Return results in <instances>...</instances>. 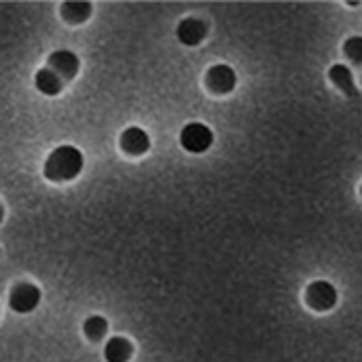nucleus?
Here are the masks:
<instances>
[{"label": "nucleus", "mask_w": 362, "mask_h": 362, "mask_svg": "<svg viewBox=\"0 0 362 362\" xmlns=\"http://www.w3.org/2000/svg\"><path fill=\"white\" fill-rule=\"evenodd\" d=\"M83 170V154L74 146H59L50 152L44 165V174L52 182H65L72 180Z\"/></svg>", "instance_id": "1"}, {"label": "nucleus", "mask_w": 362, "mask_h": 362, "mask_svg": "<svg viewBox=\"0 0 362 362\" xmlns=\"http://www.w3.org/2000/svg\"><path fill=\"white\" fill-rule=\"evenodd\" d=\"M213 144V133L211 128L200 124V122H191L182 128L180 133V146L191 152V154H202L211 148Z\"/></svg>", "instance_id": "2"}, {"label": "nucleus", "mask_w": 362, "mask_h": 362, "mask_svg": "<svg viewBox=\"0 0 362 362\" xmlns=\"http://www.w3.org/2000/svg\"><path fill=\"white\" fill-rule=\"evenodd\" d=\"M40 300H42V291L30 284V282H20L11 288V295H9V306L11 310L20 313V315H26L30 310H35L40 306Z\"/></svg>", "instance_id": "3"}, {"label": "nucleus", "mask_w": 362, "mask_h": 362, "mask_svg": "<svg viewBox=\"0 0 362 362\" xmlns=\"http://www.w3.org/2000/svg\"><path fill=\"white\" fill-rule=\"evenodd\" d=\"M306 304L313 308V310H319V313H325L334 308L337 304V288L330 284V282H313L308 288H306Z\"/></svg>", "instance_id": "4"}, {"label": "nucleus", "mask_w": 362, "mask_h": 362, "mask_svg": "<svg viewBox=\"0 0 362 362\" xmlns=\"http://www.w3.org/2000/svg\"><path fill=\"white\" fill-rule=\"evenodd\" d=\"M48 70H52L61 81H72L78 72V57L70 50H57L48 57Z\"/></svg>", "instance_id": "5"}, {"label": "nucleus", "mask_w": 362, "mask_h": 362, "mask_svg": "<svg viewBox=\"0 0 362 362\" xmlns=\"http://www.w3.org/2000/svg\"><path fill=\"white\" fill-rule=\"evenodd\" d=\"M235 85H237V74L230 65L219 63L206 72V87L213 93H228L235 89Z\"/></svg>", "instance_id": "6"}, {"label": "nucleus", "mask_w": 362, "mask_h": 362, "mask_svg": "<svg viewBox=\"0 0 362 362\" xmlns=\"http://www.w3.org/2000/svg\"><path fill=\"white\" fill-rule=\"evenodd\" d=\"M119 146L126 154L130 156H139V154H146L148 148H150V137L146 130L133 126V128H126L122 137H119Z\"/></svg>", "instance_id": "7"}, {"label": "nucleus", "mask_w": 362, "mask_h": 362, "mask_svg": "<svg viewBox=\"0 0 362 362\" xmlns=\"http://www.w3.org/2000/svg\"><path fill=\"white\" fill-rule=\"evenodd\" d=\"M176 35H178L180 44L197 46V44H202L206 37V24L197 18H185L176 28Z\"/></svg>", "instance_id": "8"}, {"label": "nucleus", "mask_w": 362, "mask_h": 362, "mask_svg": "<svg viewBox=\"0 0 362 362\" xmlns=\"http://www.w3.org/2000/svg\"><path fill=\"white\" fill-rule=\"evenodd\" d=\"M130 356H133V343L124 337H113L105 347L107 362H128Z\"/></svg>", "instance_id": "9"}, {"label": "nucleus", "mask_w": 362, "mask_h": 362, "mask_svg": "<svg viewBox=\"0 0 362 362\" xmlns=\"http://www.w3.org/2000/svg\"><path fill=\"white\" fill-rule=\"evenodd\" d=\"M35 87L46 93V95H57L61 89H63V81L48 68H42L37 74H35Z\"/></svg>", "instance_id": "10"}, {"label": "nucleus", "mask_w": 362, "mask_h": 362, "mask_svg": "<svg viewBox=\"0 0 362 362\" xmlns=\"http://www.w3.org/2000/svg\"><path fill=\"white\" fill-rule=\"evenodd\" d=\"M330 81L341 89L345 91L347 95H356V87H354V74L349 72V68H345V65L337 63L330 68Z\"/></svg>", "instance_id": "11"}, {"label": "nucleus", "mask_w": 362, "mask_h": 362, "mask_svg": "<svg viewBox=\"0 0 362 362\" xmlns=\"http://www.w3.org/2000/svg\"><path fill=\"white\" fill-rule=\"evenodd\" d=\"M61 16L70 24H83L91 16V5L89 3H63Z\"/></svg>", "instance_id": "12"}, {"label": "nucleus", "mask_w": 362, "mask_h": 362, "mask_svg": "<svg viewBox=\"0 0 362 362\" xmlns=\"http://www.w3.org/2000/svg\"><path fill=\"white\" fill-rule=\"evenodd\" d=\"M83 330H85V334H87V339L89 341H93V343H98V341H103L105 339V334H107V330H109V323H107V319L105 317H89L85 323H83Z\"/></svg>", "instance_id": "13"}, {"label": "nucleus", "mask_w": 362, "mask_h": 362, "mask_svg": "<svg viewBox=\"0 0 362 362\" xmlns=\"http://www.w3.org/2000/svg\"><path fill=\"white\" fill-rule=\"evenodd\" d=\"M345 54H347L354 63H360V57H362V40H360V37H351V40L345 44Z\"/></svg>", "instance_id": "14"}, {"label": "nucleus", "mask_w": 362, "mask_h": 362, "mask_svg": "<svg viewBox=\"0 0 362 362\" xmlns=\"http://www.w3.org/2000/svg\"><path fill=\"white\" fill-rule=\"evenodd\" d=\"M3 217H5V209H3V204H0V221H3Z\"/></svg>", "instance_id": "15"}]
</instances>
